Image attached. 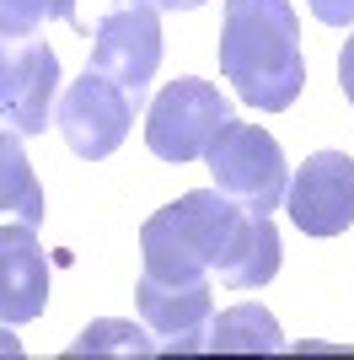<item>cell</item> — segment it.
Instances as JSON below:
<instances>
[{
    "label": "cell",
    "instance_id": "cell-1",
    "mask_svg": "<svg viewBox=\"0 0 354 360\" xmlns=\"http://www.w3.org/2000/svg\"><path fill=\"white\" fill-rule=\"evenodd\" d=\"M140 258L156 280H221L225 290H263L280 274L274 221L221 188H193L140 226Z\"/></svg>",
    "mask_w": 354,
    "mask_h": 360
},
{
    "label": "cell",
    "instance_id": "cell-2",
    "mask_svg": "<svg viewBox=\"0 0 354 360\" xmlns=\"http://www.w3.org/2000/svg\"><path fill=\"white\" fill-rule=\"evenodd\" d=\"M221 75L247 108L284 113L306 86L301 16L290 0H225L221 16Z\"/></svg>",
    "mask_w": 354,
    "mask_h": 360
},
{
    "label": "cell",
    "instance_id": "cell-3",
    "mask_svg": "<svg viewBox=\"0 0 354 360\" xmlns=\"http://www.w3.org/2000/svg\"><path fill=\"white\" fill-rule=\"evenodd\" d=\"M225 124H231V97L215 81L177 75V81H166L156 91V103L145 113V146H150V156L183 167V162H199Z\"/></svg>",
    "mask_w": 354,
    "mask_h": 360
},
{
    "label": "cell",
    "instance_id": "cell-4",
    "mask_svg": "<svg viewBox=\"0 0 354 360\" xmlns=\"http://www.w3.org/2000/svg\"><path fill=\"white\" fill-rule=\"evenodd\" d=\"M209 172H215V188L231 194L236 205H247V210L268 215L284 205V188H290V167H284V150L280 140L258 129V124H225L215 146L204 150Z\"/></svg>",
    "mask_w": 354,
    "mask_h": 360
},
{
    "label": "cell",
    "instance_id": "cell-5",
    "mask_svg": "<svg viewBox=\"0 0 354 360\" xmlns=\"http://www.w3.org/2000/svg\"><path fill=\"white\" fill-rule=\"evenodd\" d=\"M140 103H145V97L124 91L118 81H107L103 70L86 65L81 81L65 86V97H59V108H54V124H59L65 146H70L81 162H107V156L129 140Z\"/></svg>",
    "mask_w": 354,
    "mask_h": 360
},
{
    "label": "cell",
    "instance_id": "cell-6",
    "mask_svg": "<svg viewBox=\"0 0 354 360\" xmlns=\"http://www.w3.org/2000/svg\"><path fill=\"white\" fill-rule=\"evenodd\" d=\"M59 97V54L27 32H0V124L44 135Z\"/></svg>",
    "mask_w": 354,
    "mask_h": 360
},
{
    "label": "cell",
    "instance_id": "cell-7",
    "mask_svg": "<svg viewBox=\"0 0 354 360\" xmlns=\"http://www.w3.org/2000/svg\"><path fill=\"white\" fill-rule=\"evenodd\" d=\"M140 317H145L156 349L166 355H209V328H215V290L209 280H156L140 274Z\"/></svg>",
    "mask_w": 354,
    "mask_h": 360
},
{
    "label": "cell",
    "instance_id": "cell-8",
    "mask_svg": "<svg viewBox=\"0 0 354 360\" xmlns=\"http://www.w3.org/2000/svg\"><path fill=\"white\" fill-rule=\"evenodd\" d=\"M91 70H103L107 81H118L124 91L134 97H145L150 75L162 70V11H150V6H113V11L97 22L91 32Z\"/></svg>",
    "mask_w": 354,
    "mask_h": 360
},
{
    "label": "cell",
    "instance_id": "cell-9",
    "mask_svg": "<svg viewBox=\"0 0 354 360\" xmlns=\"http://www.w3.org/2000/svg\"><path fill=\"white\" fill-rule=\"evenodd\" d=\"M284 210L306 237H339L354 221V156L349 150H317L290 172Z\"/></svg>",
    "mask_w": 354,
    "mask_h": 360
},
{
    "label": "cell",
    "instance_id": "cell-10",
    "mask_svg": "<svg viewBox=\"0 0 354 360\" xmlns=\"http://www.w3.org/2000/svg\"><path fill=\"white\" fill-rule=\"evenodd\" d=\"M48 307V258L38 226H0V323H32Z\"/></svg>",
    "mask_w": 354,
    "mask_h": 360
},
{
    "label": "cell",
    "instance_id": "cell-11",
    "mask_svg": "<svg viewBox=\"0 0 354 360\" xmlns=\"http://www.w3.org/2000/svg\"><path fill=\"white\" fill-rule=\"evenodd\" d=\"M0 215L22 226H44V183L32 172L22 135L16 129H0Z\"/></svg>",
    "mask_w": 354,
    "mask_h": 360
},
{
    "label": "cell",
    "instance_id": "cell-12",
    "mask_svg": "<svg viewBox=\"0 0 354 360\" xmlns=\"http://www.w3.org/2000/svg\"><path fill=\"white\" fill-rule=\"evenodd\" d=\"M274 349H284V333L258 301L221 312L209 328V355H274Z\"/></svg>",
    "mask_w": 354,
    "mask_h": 360
},
{
    "label": "cell",
    "instance_id": "cell-13",
    "mask_svg": "<svg viewBox=\"0 0 354 360\" xmlns=\"http://www.w3.org/2000/svg\"><path fill=\"white\" fill-rule=\"evenodd\" d=\"M44 22H70V27H86L75 0H0V32H32Z\"/></svg>",
    "mask_w": 354,
    "mask_h": 360
},
{
    "label": "cell",
    "instance_id": "cell-14",
    "mask_svg": "<svg viewBox=\"0 0 354 360\" xmlns=\"http://www.w3.org/2000/svg\"><path fill=\"white\" fill-rule=\"evenodd\" d=\"M75 355H86V349H113V355H156V339L134 328V323H91L81 339H75Z\"/></svg>",
    "mask_w": 354,
    "mask_h": 360
},
{
    "label": "cell",
    "instance_id": "cell-15",
    "mask_svg": "<svg viewBox=\"0 0 354 360\" xmlns=\"http://www.w3.org/2000/svg\"><path fill=\"white\" fill-rule=\"evenodd\" d=\"M322 27H354V0H306Z\"/></svg>",
    "mask_w": 354,
    "mask_h": 360
},
{
    "label": "cell",
    "instance_id": "cell-16",
    "mask_svg": "<svg viewBox=\"0 0 354 360\" xmlns=\"http://www.w3.org/2000/svg\"><path fill=\"white\" fill-rule=\"evenodd\" d=\"M339 86H343V97H349V108H354V32H349V44H343V54H339Z\"/></svg>",
    "mask_w": 354,
    "mask_h": 360
},
{
    "label": "cell",
    "instance_id": "cell-17",
    "mask_svg": "<svg viewBox=\"0 0 354 360\" xmlns=\"http://www.w3.org/2000/svg\"><path fill=\"white\" fill-rule=\"evenodd\" d=\"M134 6H150V11H199L204 0H134Z\"/></svg>",
    "mask_w": 354,
    "mask_h": 360
}]
</instances>
